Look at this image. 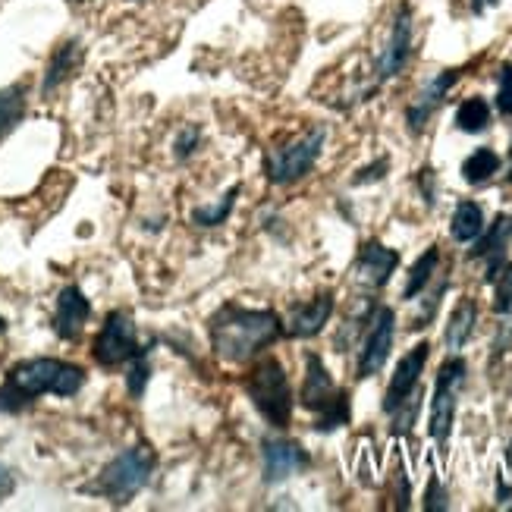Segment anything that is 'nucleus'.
Returning <instances> with one entry per match:
<instances>
[{
    "label": "nucleus",
    "instance_id": "dca6fc26",
    "mask_svg": "<svg viewBox=\"0 0 512 512\" xmlns=\"http://www.w3.org/2000/svg\"><path fill=\"white\" fill-rule=\"evenodd\" d=\"M333 311H337V296H333V289H324V293L311 296L308 302H296L283 321L286 337L289 340H315L330 324Z\"/></svg>",
    "mask_w": 512,
    "mask_h": 512
},
{
    "label": "nucleus",
    "instance_id": "79ce46f5",
    "mask_svg": "<svg viewBox=\"0 0 512 512\" xmlns=\"http://www.w3.org/2000/svg\"><path fill=\"white\" fill-rule=\"evenodd\" d=\"M509 224H512V214H509Z\"/></svg>",
    "mask_w": 512,
    "mask_h": 512
},
{
    "label": "nucleus",
    "instance_id": "9d476101",
    "mask_svg": "<svg viewBox=\"0 0 512 512\" xmlns=\"http://www.w3.org/2000/svg\"><path fill=\"white\" fill-rule=\"evenodd\" d=\"M396 343V311L390 305H374L371 321L362 333L359 343V359H355V377L359 381H371L384 371L390 352Z\"/></svg>",
    "mask_w": 512,
    "mask_h": 512
},
{
    "label": "nucleus",
    "instance_id": "6ab92c4d",
    "mask_svg": "<svg viewBox=\"0 0 512 512\" xmlns=\"http://www.w3.org/2000/svg\"><path fill=\"white\" fill-rule=\"evenodd\" d=\"M478 302L472 296H462L453 311H450V321L443 327V346L447 352H462L469 346V340L475 337V327H478Z\"/></svg>",
    "mask_w": 512,
    "mask_h": 512
},
{
    "label": "nucleus",
    "instance_id": "aec40b11",
    "mask_svg": "<svg viewBox=\"0 0 512 512\" xmlns=\"http://www.w3.org/2000/svg\"><path fill=\"white\" fill-rule=\"evenodd\" d=\"M239 195H242V183H233L224 195L217 198V202L195 205L189 211V224L198 227V230H217V227H224L227 220L233 217V211H236V198Z\"/></svg>",
    "mask_w": 512,
    "mask_h": 512
},
{
    "label": "nucleus",
    "instance_id": "39448f33",
    "mask_svg": "<svg viewBox=\"0 0 512 512\" xmlns=\"http://www.w3.org/2000/svg\"><path fill=\"white\" fill-rule=\"evenodd\" d=\"M299 406L315 415L311 428L318 434H333L349 425L352 418V399L346 390L337 387L333 374L327 371L324 359L318 352L305 355V374L299 387Z\"/></svg>",
    "mask_w": 512,
    "mask_h": 512
},
{
    "label": "nucleus",
    "instance_id": "20e7f679",
    "mask_svg": "<svg viewBox=\"0 0 512 512\" xmlns=\"http://www.w3.org/2000/svg\"><path fill=\"white\" fill-rule=\"evenodd\" d=\"M242 393L249 396L255 412L271 428L277 431L289 428V421H293V412H296V396H293V384H289V374L277 355L271 352L258 355L252 368L246 371V377H242Z\"/></svg>",
    "mask_w": 512,
    "mask_h": 512
},
{
    "label": "nucleus",
    "instance_id": "e433bc0d",
    "mask_svg": "<svg viewBox=\"0 0 512 512\" xmlns=\"http://www.w3.org/2000/svg\"><path fill=\"white\" fill-rule=\"evenodd\" d=\"M497 506L500 509H512V487L503 478H497Z\"/></svg>",
    "mask_w": 512,
    "mask_h": 512
},
{
    "label": "nucleus",
    "instance_id": "4be33fe9",
    "mask_svg": "<svg viewBox=\"0 0 512 512\" xmlns=\"http://www.w3.org/2000/svg\"><path fill=\"white\" fill-rule=\"evenodd\" d=\"M440 246H428L425 252L418 255V261L409 267V274H406V286H403V299L406 302H415L421 299V293L434 283L437 271H440Z\"/></svg>",
    "mask_w": 512,
    "mask_h": 512
},
{
    "label": "nucleus",
    "instance_id": "72a5a7b5",
    "mask_svg": "<svg viewBox=\"0 0 512 512\" xmlns=\"http://www.w3.org/2000/svg\"><path fill=\"white\" fill-rule=\"evenodd\" d=\"M387 170H390V158L384 154V158L371 161L368 167L355 170V176H352V186H371V183H381L384 176H387Z\"/></svg>",
    "mask_w": 512,
    "mask_h": 512
},
{
    "label": "nucleus",
    "instance_id": "37998d69",
    "mask_svg": "<svg viewBox=\"0 0 512 512\" xmlns=\"http://www.w3.org/2000/svg\"><path fill=\"white\" fill-rule=\"evenodd\" d=\"M129 4H136V0H129Z\"/></svg>",
    "mask_w": 512,
    "mask_h": 512
},
{
    "label": "nucleus",
    "instance_id": "412c9836",
    "mask_svg": "<svg viewBox=\"0 0 512 512\" xmlns=\"http://www.w3.org/2000/svg\"><path fill=\"white\" fill-rule=\"evenodd\" d=\"M487 220H484V208L472 198H462V202L453 208V217H450V236L459 246H472V242L484 233Z\"/></svg>",
    "mask_w": 512,
    "mask_h": 512
},
{
    "label": "nucleus",
    "instance_id": "5701e85b",
    "mask_svg": "<svg viewBox=\"0 0 512 512\" xmlns=\"http://www.w3.org/2000/svg\"><path fill=\"white\" fill-rule=\"evenodd\" d=\"M491 120H494V107L481 95H469L456 107V129L465 132V136L487 132V129H491Z\"/></svg>",
    "mask_w": 512,
    "mask_h": 512
},
{
    "label": "nucleus",
    "instance_id": "ea45409f",
    "mask_svg": "<svg viewBox=\"0 0 512 512\" xmlns=\"http://www.w3.org/2000/svg\"><path fill=\"white\" fill-rule=\"evenodd\" d=\"M0 333H7V318L4 315H0Z\"/></svg>",
    "mask_w": 512,
    "mask_h": 512
},
{
    "label": "nucleus",
    "instance_id": "f8f14e48",
    "mask_svg": "<svg viewBox=\"0 0 512 512\" xmlns=\"http://www.w3.org/2000/svg\"><path fill=\"white\" fill-rule=\"evenodd\" d=\"M428 359H431V343L418 340L403 359L396 362V368L390 374V384L384 390V403H381L384 415H393L406 399H412L421 390V374L428 368Z\"/></svg>",
    "mask_w": 512,
    "mask_h": 512
},
{
    "label": "nucleus",
    "instance_id": "423d86ee",
    "mask_svg": "<svg viewBox=\"0 0 512 512\" xmlns=\"http://www.w3.org/2000/svg\"><path fill=\"white\" fill-rule=\"evenodd\" d=\"M324 145H327V126L324 123H315V126L302 129L299 136L277 142L274 148L264 151V161H261L264 180L277 189H286V186H296V183L308 180L321 161Z\"/></svg>",
    "mask_w": 512,
    "mask_h": 512
},
{
    "label": "nucleus",
    "instance_id": "58836bf2",
    "mask_svg": "<svg viewBox=\"0 0 512 512\" xmlns=\"http://www.w3.org/2000/svg\"><path fill=\"white\" fill-rule=\"evenodd\" d=\"M506 183H512V148H509V170H506Z\"/></svg>",
    "mask_w": 512,
    "mask_h": 512
},
{
    "label": "nucleus",
    "instance_id": "473e14b6",
    "mask_svg": "<svg viewBox=\"0 0 512 512\" xmlns=\"http://www.w3.org/2000/svg\"><path fill=\"white\" fill-rule=\"evenodd\" d=\"M415 186H418L421 202H425L428 208H434V205H437V192H440V180H437L434 167H421V170L415 173Z\"/></svg>",
    "mask_w": 512,
    "mask_h": 512
},
{
    "label": "nucleus",
    "instance_id": "2eb2a0df",
    "mask_svg": "<svg viewBox=\"0 0 512 512\" xmlns=\"http://www.w3.org/2000/svg\"><path fill=\"white\" fill-rule=\"evenodd\" d=\"M396 267H399V252L384 246L381 239H368L362 242L359 255H355L352 274H355V283L365 286L368 293H377V289H384L393 280Z\"/></svg>",
    "mask_w": 512,
    "mask_h": 512
},
{
    "label": "nucleus",
    "instance_id": "7c9ffc66",
    "mask_svg": "<svg viewBox=\"0 0 512 512\" xmlns=\"http://www.w3.org/2000/svg\"><path fill=\"white\" fill-rule=\"evenodd\" d=\"M494 107L500 117H512V63H503L497 73V95H494Z\"/></svg>",
    "mask_w": 512,
    "mask_h": 512
},
{
    "label": "nucleus",
    "instance_id": "f257e3e1",
    "mask_svg": "<svg viewBox=\"0 0 512 512\" xmlns=\"http://www.w3.org/2000/svg\"><path fill=\"white\" fill-rule=\"evenodd\" d=\"M286 337V324L274 308H252L239 302H224L208 318L211 352L224 365L242 368L252 365L258 355L277 346Z\"/></svg>",
    "mask_w": 512,
    "mask_h": 512
},
{
    "label": "nucleus",
    "instance_id": "a211bd4d",
    "mask_svg": "<svg viewBox=\"0 0 512 512\" xmlns=\"http://www.w3.org/2000/svg\"><path fill=\"white\" fill-rule=\"evenodd\" d=\"M82 54L85 51H82L79 38H66V41L57 44V48L51 51V57H48V66H44V73H41V98H51L60 85H66V79L79 70Z\"/></svg>",
    "mask_w": 512,
    "mask_h": 512
},
{
    "label": "nucleus",
    "instance_id": "ddd939ff",
    "mask_svg": "<svg viewBox=\"0 0 512 512\" xmlns=\"http://www.w3.org/2000/svg\"><path fill=\"white\" fill-rule=\"evenodd\" d=\"M459 76H462V70H456V66H453V70H440L434 79H428L425 85H421V92L406 107V129L412 132V136H421V132L431 126L434 114L443 107L447 95L453 92V85L459 82Z\"/></svg>",
    "mask_w": 512,
    "mask_h": 512
},
{
    "label": "nucleus",
    "instance_id": "9b49d317",
    "mask_svg": "<svg viewBox=\"0 0 512 512\" xmlns=\"http://www.w3.org/2000/svg\"><path fill=\"white\" fill-rule=\"evenodd\" d=\"M311 469V453L299 440L289 437H264L261 440V481L277 487Z\"/></svg>",
    "mask_w": 512,
    "mask_h": 512
},
{
    "label": "nucleus",
    "instance_id": "6e6552de",
    "mask_svg": "<svg viewBox=\"0 0 512 512\" xmlns=\"http://www.w3.org/2000/svg\"><path fill=\"white\" fill-rule=\"evenodd\" d=\"M139 349H142V343H139V327H136V318H132V311H126V308L107 311L104 324L98 327L95 340H92L95 365L104 371H117L136 359Z\"/></svg>",
    "mask_w": 512,
    "mask_h": 512
},
{
    "label": "nucleus",
    "instance_id": "c756f323",
    "mask_svg": "<svg viewBox=\"0 0 512 512\" xmlns=\"http://www.w3.org/2000/svg\"><path fill=\"white\" fill-rule=\"evenodd\" d=\"M418 412H421V390H418L412 399H406V403H403V406H399V409L390 415V434H396V437H406V434L415 428Z\"/></svg>",
    "mask_w": 512,
    "mask_h": 512
},
{
    "label": "nucleus",
    "instance_id": "7ed1b4c3",
    "mask_svg": "<svg viewBox=\"0 0 512 512\" xmlns=\"http://www.w3.org/2000/svg\"><path fill=\"white\" fill-rule=\"evenodd\" d=\"M154 472H158V450L142 440V443L126 447L123 453H117L95 475V481L82 484L79 491L85 497L107 500L110 506H126L151 484Z\"/></svg>",
    "mask_w": 512,
    "mask_h": 512
},
{
    "label": "nucleus",
    "instance_id": "f704fd0d",
    "mask_svg": "<svg viewBox=\"0 0 512 512\" xmlns=\"http://www.w3.org/2000/svg\"><path fill=\"white\" fill-rule=\"evenodd\" d=\"M512 352V321L509 318H503V324H500V330H497V337H494V343H491V365H497L503 355H509Z\"/></svg>",
    "mask_w": 512,
    "mask_h": 512
},
{
    "label": "nucleus",
    "instance_id": "bb28decb",
    "mask_svg": "<svg viewBox=\"0 0 512 512\" xmlns=\"http://www.w3.org/2000/svg\"><path fill=\"white\" fill-rule=\"evenodd\" d=\"M447 289H450V277H443V280L434 283V289L428 286L425 293H421V296H425V305H421V311L412 318V330H425L437 318V308H440L443 296H447Z\"/></svg>",
    "mask_w": 512,
    "mask_h": 512
},
{
    "label": "nucleus",
    "instance_id": "c9c22d12",
    "mask_svg": "<svg viewBox=\"0 0 512 512\" xmlns=\"http://www.w3.org/2000/svg\"><path fill=\"white\" fill-rule=\"evenodd\" d=\"M13 491H16V475H13V469H7V465L0 462V503H4Z\"/></svg>",
    "mask_w": 512,
    "mask_h": 512
},
{
    "label": "nucleus",
    "instance_id": "1a4fd4ad",
    "mask_svg": "<svg viewBox=\"0 0 512 512\" xmlns=\"http://www.w3.org/2000/svg\"><path fill=\"white\" fill-rule=\"evenodd\" d=\"M412 48H415V13H412V4H399L393 13V22H390V35L384 41L381 54L374 60V76L368 85L371 95L381 85L393 82L396 76H403V70L412 60Z\"/></svg>",
    "mask_w": 512,
    "mask_h": 512
},
{
    "label": "nucleus",
    "instance_id": "cd10ccee",
    "mask_svg": "<svg viewBox=\"0 0 512 512\" xmlns=\"http://www.w3.org/2000/svg\"><path fill=\"white\" fill-rule=\"evenodd\" d=\"M202 139H205L202 126H198V123H186V126L173 136V158L180 161V164L192 161L195 154H198V148H202Z\"/></svg>",
    "mask_w": 512,
    "mask_h": 512
},
{
    "label": "nucleus",
    "instance_id": "a878e982",
    "mask_svg": "<svg viewBox=\"0 0 512 512\" xmlns=\"http://www.w3.org/2000/svg\"><path fill=\"white\" fill-rule=\"evenodd\" d=\"M151 381V346H142L139 355L126 365V393L132 399H142Z\"/></svg>",
    "mask_w": 512,
    "mask_h": 512
},
{
    "label": "nucleus",
    "instance_id": "393cba45",
    "mask_svg": "<svg viewBox=\"0 0 512 512\" xmlns=\"http://www.w3.org/2000/svg\"><path fill=\"white\" fill-rule=\"evenodd\" d=\"M503 167V158L494 151V148H475L469 158L462 161V180L469 183V186H484V183H491L494 176L500 173Z\"/></svg>",
    "mask_w": 512,
    "mask_h": 512
},
{
    "label": "nucleus",
    "instance_id": "0eeeda50",
    "mask_svg": "<svg viewBox=\"0 0 512 512\" xmlns=\"http://www.w3.org/2000/svg\"><path fill=\"white\" fill-rule=\"evenodd\" d=\"M465 381H469V365H465L459 352H450V359L437 368V381L431 393V418H428V434L440 450L447 447L453 437L456 409H459Z\"/></svg>",
    "mask_w": 512,
    "mask_h": 512
},
{
    "label": "nucleus",
    "instance_id": "4468645a",
    "mask_svg": "<svg viewBox=\"0 0 512 512\" xmlns=\"http://www.w3.org/2000/svg\"><path fill=\"white\" fill-rule=\"evenodd\" d=\"M92 321V299L82 293L79 283H66L60 293H57V305H54V333L57 340L63 343H79L82 333Z\"/></svg>",
    "mask_w": 512,
    "mask_h": 512
},
{
    "label": "nucleus",
    "instance_id": "a19ab883",
    "mask_svg": "<svg viewBox=\"0 0 512 512\" xmlns=\"http://www.w3.org/2000/svg\"><path fill=\"white\" fill-rule=\"evenodd\" d=\"M70 4H88V0H70Z\"/></svg>",
    "mask_w": 512,
    "mask_h": 512
},
{
    "label": "nucleus",
    "instance_id": "2f4dec72",
    "mask_svg": "<svg viewBox=\"0 0 512 512\" xmlns=\"http://www.w3.org/2000/svg\"><path fill=\"white\" fill-rule=\"evenodd\" d=\"M425 512H447L450 509V494L447 487H443V481L437 475L428 478V487H425Z\"/></svg>",
    "mask_w": 512,
    "mask_h": 512
},
{
    "label": "nucleus",
    "instance_id": "f3484780",
    "mask_svg": "<svg viewBox=\"0 0 512 512\" xmlns=\"http://www.w3.org/2000/svg\"><path fill=\"white\" fill-rule=\"evenodd\" d=\"M509 246H512L509 214H497L494 224H487L484 233L472 242V249H469V258L484 264V283H494V277L500 274V267L506 264Z\"/></svg>",
    "mask_w": 512,
    "mask_h": 512
},
{
    "label": "nucleus",
    "instance_id": "c85d7f7f",
    "mask_svg": "<svg viewBox=\"0 0 512 512\" xmlns=\"http://www.w3.org/2000/svg\"><path fill=\"white\" fill-rule=\"evenodd\" d=\"M494 315L497 318H512V261L500 267V274L494 277Z\"/></svg>",
    "mask_w": 512,
    "mask_h": 512
},
{
    "label": "nucleus",
    "instance_id": "f03ea898",
    "mask_svg": "<svg viewBox=\"0 0 512 512\" xmlns=\"http://www.w3.org/2000/svg\"><path fill=\"white\" fill-rule=\"evenodd\" d=\"M88 381L82 365L54 359V355H35L7 368L0 384V415H22L32 409L41 396L73 399Z\"/></svg>",
    "mask_w": 512,
    "mask_h": 512
},
{
    "label": "nucleus",
    "instance_id": "4c0bfd02",
    "mask_svg": "<svg viewBox=\"0 0 512 512\" xmlns=\"http://www.w3.org/2000/svg\"><path fill=\"white\" fill-rule=\"evenodd\" d=\"M500 0H469V10L475 13V16H481V13H487L491 7H497Z\"/></svg>",
    "mask_w": 512,
    "mask_h": 512
},
{
    "label": "nucleus",
    "instance_id": "b1692460",
    "mask_svg": "<svg viewBox=\"0 0 512 512\" xmlns=\"http://www.w3.org/2000/svg\"><path fill=\"white\" fill-rule=\"evenodd\" d=\"M26 107H29V95H26V85L22 82L0 88V142L22 123Z\"/></svg>",
    "mask_w": 512,
    "mask_h": 512
}]
</instances>
